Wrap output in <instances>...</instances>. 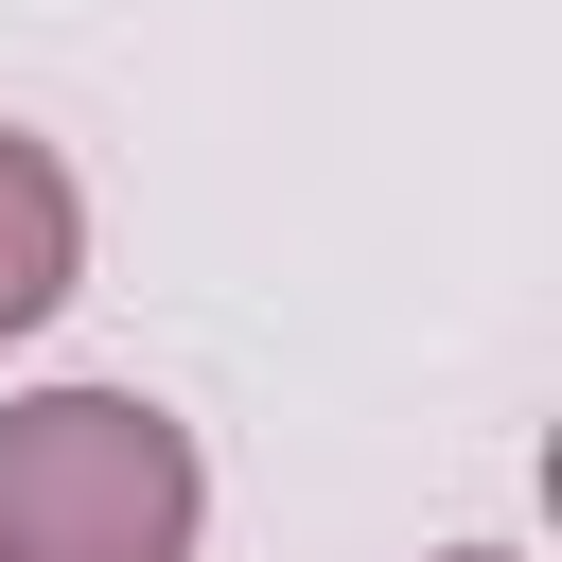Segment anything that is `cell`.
<instances>
[{
    "mask_svg": "<svg viewBox=\"0 0 562 562\" xmlns=\"http://www.w3.org/2000/svg\"><path fill=\"white\" fill-rule=\"evenodd\" d=\"M211 457L140 386H18L0 404V562H193Z\"/></svg>",
    "mask_w": 562,
    "mask_h": 562,
    "instance_id": "cell-1",
    "label": "cell"
},
{
    "mask_svg": "<svg viewBox=\"0 0 562 562\" xmlns=\"http://www.w3.org/2000/svg\"><path fill=\"white\" fill-rule=\"evenodd\" d=\"M70 281H88V193H70V158H53L35 123H0V351L53 334Z\"/></svg>",
    "mask_w": 562,
    "mask_h": 562,
    "instance_id": "cell-2",
    "label": "cell"
},
{
    "mask_svg": "<svg viewBox=\"0 0 562 562\" xmlns=\"http://www.w3.org/2000/svg\"><path fill=\"white\" fill-rule=\"evenodd\" d=\"M439 562H527V544H439Z\"/></svg>",
    "mask_w": 562,
    "mask_h": 562,
    "instance_id": "cell-3",
    "label": "cell"
}]
</instances>
